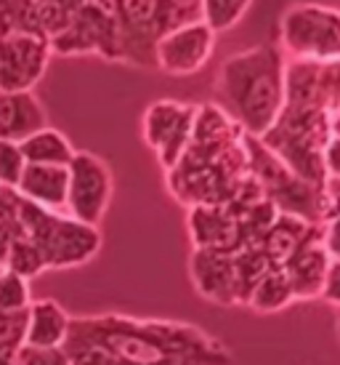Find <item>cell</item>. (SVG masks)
<instances>
[{"label": "cell", "instance_id": "6da1fadb", "mask_svg": "<svg viewBox=\"0 0 340 365\" xmlns=\"http://www.w3.org/2000/svg\"><path fill=\"white\" fill-rule=\"evenodd\" d=\"M70 365H234V352L200 325L104 312L70 320Z\"/></svg>", "mask_w": 340, "mask_h": 365}, {"label": "cell", "instance_id": "7a4b0ae2", "mask_svg": "<svg viewBox=\"0 0 340 365\" xmlns=\"http://www.w3.org/2000/svg\"><path fill=\"white\" fill-rule=\"evenodd\" d=\"M165 187L186 208H250L266 200L250 173L248 133L216 102L197 107L191 139L165 173Z\"/></svg>", "mask_w": 340, "mask_h": 365}, {"label": "cell", "instance_id": "3957f363", "mask_svg": "<svg viewBox=\"0 0 340 365\" xmlns=\"http://www.w3.org/2000/svg\"><path fill=\"white\" fill-rule=\"evenodd\" d=\"M340 112V59L290 61L285 67V104L277 123L258 142L295 176L327 190L322 153L332 139L330 120Z\"/></svg>", "mask_w": 340, "mask_h": 365}, {"label": "cell", "instance_id": "277c9868", "mask_svg": "<svg viewBox=\"0 0 340 365\" xmlns=\"http://www.w3.org/2000/svg\"><path fill=\"white\" fill-rule=\"evenodd\" d=\"M285 67L287 59L280 46L260 43L231 53L216 75V104L253 139H260L280 118L285 104Z\"/></svg>", "mask_w": 340, "mask_h": 365}, {"label": "cell", "instance_id": "5b68a950", "mask_svg": "<svg viewBox=\"0 0 340 365\" xmlns=\"http://www.w3.org/2000/svg\"><path fill=\"white\" fill-rule=\"evenodd\" d=\"M117 61L154 67L157 43L179 27L200 21V0H117Z\"/></svg>", "mask_w": 340, "mask_h": 365}, {"label": "cell", "instance_id": "8992f818", "mask_svg": "<svg viewBox=\"0 0 340 365\" xmlns=\"http://www.w3.org/2000/svg\"><path fill=\"white\" fill-rule=\"evenodd\" d=\"M248 158H250V173L260 184L263 197L280 213L298 216L309 224H324L340 213V192L330 187L319 190L303 182L253 136H248Z\"/></svg>", "mask_w": 340, "mask_h": 365}, {"label": "cell", "instance_id": "52a82bcc", "mask_svg": "<svg viewBox=\"0 0 340 365\" xmlns=\"http://www.w3.org/2000/svg\"><path fill=\"white\" fill-rule=\"evenodd\" d=\"M21 235L41 254L48 269H72L88 264L101 251V232L96 227L75 222L56 211H46L19 197Z\"/></svg>", "mask_w": 340, "mask_h": 365}, {"label": "cell", "instance_id": "ba28073f", "mask_svg": "<svg viewBox=\"0 0 340 365\" xmlns=\"http://www.w3.org/2000/svg\"><path fill=\"white\" fill-rule=\"evenodd\" d=\"M280 51L290 61H338L340 59V9L319 3H298L282 14Z\"/></svg>", "mask_w": 340, "mask_h": 365}, {"label": "cell", "instance_id": "9c48e42d", "mask_svg": "<svg viewBox=\"0 0 340 365\" xmlns=\"http://www.w3.org/2000/svg\"><path fill=\"white\" fill-rule=\"evenodd\" d=\"M56 56H88L96 53L107 61H117V19L115 3L75 0L70 24L51 41Z\"/></svg>", "mask_w": 340, "mask_h": 365}, {"label": "cell", "instance_id": "30bf717a", "mask_svg": "<svg viewBox=\"0 0 340 365\" xmlns=\"http://www.w3.org/2000/svg\"><path fill=\"white\" fill-rule=\"evenodd\" d=\"M112 190L115 182L107 160L85 150H75L67 165V216L99 230L112 203Z\"/></svg>", "mask_w": 340, "mask_h": 365}, {"label": "cell", "instance_id": "8fae6325", "mask_svg": "<svg viewBox=\"0 0 340 365\" xmlns=\"http://www.w3.org/2000/svg\"><path fill=\"white\" fill-rule=\"evenodd\" d=\"M197 107L200 104L179 102V99H157L144 110L141 136L147 147L154 150L165 173L181 160V155L189 144Z\"/></svg>", "mask_w": 340, "mask_h": 365}, {"label": "cell", "instance_id": "7c38bea8", "mask_svg": "<svg viewBox=\"0 0 340 365\" xmlns=\"http://www.w3.org/2000/svg\"><path fill=\"white\" fill-rule=\"evenodd\" d=\"M51 43L27 32L0 35V91H32L51 61Z\"/></svg>", "mask_w": 340, "mask_h": 365}, {"label": "cell", "instance_id": "4fadbf2b", "mask_svg": "<svg viewBox=\"0 0 340 365\" xmlns=\"http://www.w3.org/2000/svg\"><path fill=\"white\" fill-rule=\"evenodd\" d=\"M216 38L218 35H213L202 21H191L186 27H179L157 43L154 67L173 78L194 75L211 61L213 51H216Z\"/></svg>", "mask_w": 340, "mask_h": 365}, {"label": "cell", "instance_id": "5bb4252c", "mask_svg": "<svg viewBox=\"0 0 340 365\" xmlns=\"http://www.w3.org/2000/svg\"><path fill=\"white\" fill-rule=\"evenodd\" d=\"M327 267H330V256L324 254V248H322V224H319V227H314L309 232V237L295 248V254L287 259L285 269H282L292 288L295 302L319 299Z\"/></svg>", "mask_w": 340, "mask_h": 365}, {"label": "cell", "instance_id": "9a60e30c", "mask_svg": "<svg viewBox=\"0 0 340 365\" xmlns=\"http://www.w3.org/2000/svg\"><path fill=\"white\" fill-rule=\"evenodd\" d=\"M46 125H48V115L35 93L0 91V139L19 144Z\"/></svg>", "mask_w": 340, "mask_h": 365}, {"label": "cell", "instance_id": "2e32d148", "mask_svg": "<svg viewBox=\"0 0 340 365\" xmlns=\"http://www.w3.org/2000/svg\"><path fill=\"white\" fill-rule=\"evenodd\" d=\"M70 312L56 299H35L27 309L24 346L30 349H61L70 334Z\"/></svg>", "mask_w": 340, "mask_h": 365}, {"label": "cell", "instance_id": "e0dca14e", "mask_svg": "<svg viewBox=\"0 0 340 365\" xmlns=\"http://www.w3.org/2000/svg\"><path fill=\"white\" fill-rule=\"evenodd\" d=\"M14 192L38 208L59 213L67 205V168H61V165H24L19 187Z\"/></svg>", "mask_w": 340, "mask_h": 365}, {"label": "cell", "instance_id": "ac0fdd59", "mask_svg": "<svg viewBox=\"0 0 340 365\" xmlns=\"http://www.w3.org/2000/svg\"><path fill=\"white\" fill-rule=\"evenodd\" d=\"M19 150L27 165H61V168H67L72 155H75L70 139L59 128H51V125L19 142Z\"/></svg>", "mask_w": 340, "mask_h": 365}, {"label": "cell", "instance_id": "d6986e66", "mask_svg": "<svg viewBox=\"0 0 340 365\" xmlns=\"http://www.w3.org/2000/svg\"><path fill=\"white\" fill-rule=\"evenodd\" d=\"M290 304H295L292 288L287 283L285 272H269L263 274L255 288H253L250 299H248V309L258 314H274L287 309Z\"/></svg>", "mask_w": 340, "mask_h": 365}, {"label": "cell", "instance_id": "ffe728a7", "mask_svg": "<svg viewBox=\"0 0 340 365\" xmlns=\"http://www.w3.org/2000/svg\"><path fill=\"white\" fill-rule=\"evenodd\" d=\"M250 0H200V21L213 32H226L245 19Z\"/></svg>", "mask_w": 340, "mask_h": 365}, {"label": "cell", "instance_id": "44dd1931", "mask_svg": "<svg viewBox=\"0 0 340 365\" xmlns=\"http://www.w3.org/2000/svg\"><path fill=\"white\" fill-rule=\"evenodd\" d=\"M3 267H6L9 272L24 277V280H32V277H38V274L46 272V264H43L41 254L35 251V245H32L24 235H19V237L9 245L6 259H3Z\"/></svg>", "mask_w": 340, "mask_h": 365}, {"label": "cell", "instance_id": "7402d4cb", "mask_svg": "<svg viewBox=\"0 0 340 365\" xmlns=\"http://www.w3.org/2000/svg\"><path fill=\"white\" fill-rule=\"evenodd\" d=\"M30 304H32L30 280H24V277L6 269V272L0 274V312L19 314V312H27Z\"/></svg>", "mask_w": 340, "mask_h": 365}, {"label": "cell", "instance_id": "603a6c76", "mask_svg": "<svg viewBox=\"0 0 340 365\" xmlns=\"http://www.w3.org/2000/svg\"><path fill=\"white\" fill-rule=\"evenodd\" d=\"M21 235L19 224V195L14 190H0V264L6 259L9 245Z\"/></svg>", "mask_w": 340, "mask_h": 365}, {"label": "cell", "instance_id": "cb8c5ba5", "mask_svg": "<svg viewBox=\"0 0 340 365\" xmlns=\"http://www.w3.org/2000/svg\"><path fill=\"white\" fill-rule=\"evenodd\" d=\"M24 155H21L19 144L0 139V190H16L19 179L24 173Z\"/></svg>", "mask_w": 340, "mask_h": 365}, {"label": "cell", "instance_id": "d4e9b609", "mask_svg": "<svg viewBox=\"0 0 340 365\" xmlns=\"http://www.w3.org/2000/svg\"><path fill=\"white\" fill-rule=\"evenodd\" d=\"M14 365H70L61 349H30V346H21Z\"/></svg>", "mask_w": 340, "mask_h": 365}, {"label": "cell", "instance_id": "484cf974", "mask_svg": "<svg viewBox=\"0 0 340 365\" xmlns=\"http://www.w3.org/2000/svg\"><path fill=\"white\" fill-rule=\"evenodd\" d=\"M322 248L330 262H340V213L322 224Z\"/></svg>", "mask_w": 340, "mask_h": 365}, {"label": "cell", "instance_id": "4316f807", "mask_svg": "<svg viewBox=\"0 0 340 365\" xmlns=\"http://www.w3.org/2000/svg\"><path fill=\"white\" fill-rule=\"evenodd\" d=\"M319 299L340 309V262H330V267H327V274H324V283H322Z\"/></svg>", "mask_w": 340, "mask_h": 365}, {"label": "cell", "instance_id": "83f0119b", "mask_svg": "<svg viewBox=\"0 0 340 365\" xmlns=\"http://www.w3.org/2000/svg\"><path fill=\"white\" fill-rule=\"evenodd\" d=\"M322 168L327 182H340V139H330L322 153Z\"/></svg>", "mask_w": 340, "mask_h": 365}, {"label": "cell", "instance_id": "f1b7e54d", "mask_svg": "<svg viewBox=\"0 0 340 365\" xmlns=\"http://www.w3.org/2000/svg\"><path fill=\"white\" fill-rule=\"evenodd\" d=\"M330 133H332V139H340V112L330 120Z\"/></svg>", "mask_w": 340, "mask_h": 365}, {"label": "cell", "instance_id": "f546056e", "mask_svg": "<svg viewBox=\"0 0 340 365\" xmlns=\"http://www.w3.org/2000/svg\"><path fill=\"white\" fill-rule=\"evenodd\" d=\"M3 272H6V267H3V264H0V274H3Z\"/></svg>", "mask_w": 340, "mask_h": 365}, {"label": "cell", "instance_id": "4dcf8cb0", "mask_svg": "<svg viewBox=\"0 0 340 365\" xmlns=\"http://www.w3.org/2000/svg\"><path fill=\"white\" fill-rule=\"evenodd\" d=\"M338 334H340V317H338Z\"/></svg>", "mask_w": 340, "mask_h": 365}]
</instances>
